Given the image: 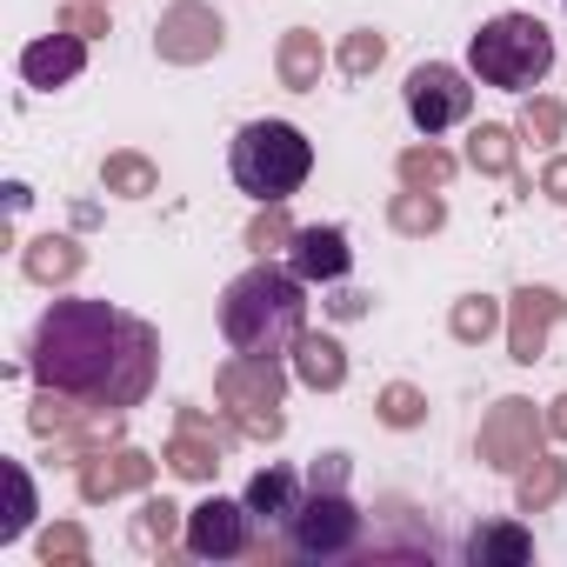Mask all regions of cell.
I'll return each instance as SVG.
<instances>
[{
	"label": "cell",
	"mask_w": 567,
	"mask_h": 567,
	"mask_svg": "<svg viewBox=\"0 0 567 567\" xmlns=\"http://www.w3.org/2000/svg\"><path fill=\"white\" fill-rule=\"evenodd\" d=\"M247 514L260 520V527H288L295 514H301V501H308V467H288V461H267V467H254V481H247Z\"/></svg>",
	"instance_id": "obj_16"
},
{
	"label": "cell",
	"mask_w": 567,
	"mask_h": 567,
	"mask_svg": "<svg viewBox=\"0 0 567 567\" xmlns=\"http://www.w3.org/2000/svg\"><path fill=\"white\" fill-rule=\"evenodd\" d=\"M161 467H167L161 454H147L134 441H114V447H101L74 467V494H81V507H107L121 494H147L161 481Z\"/></svg>",
	"instance_id": "obj_10"
},
{
	"label": "cell",
	"mask_w": 567,
	"mask_h": 567,
	"mask_svg": "<svg viewBox=\"0 0 567 567\" xmlns=\"http://www.w3.org/2000/svg\"><path fill=\"white\" fill-rule=\"evenodd\" d=\"M227 48V14L214 0H167L154 14V61L161 68H207Z\"/></svg>",
	"instance_id": "obj_9"
},
{
	"label": "cell",
	"mask_w": 567,
	"mask_h": 567,
	"mask_svg": "<svg viewBox=\"0 0 567 567\" xmlns=\"http://www.w3.org/2000/svg\"><path fill=\"white\" fill-rule=\"evenodd\" d=\"M220 341L240 354H280L288 361L295 341L308 334V280L280 260H254L247 274H234L220 288Z\"/></svg>",
	"instance_id": "obj_2"
},
{
	"label": "cell",
	"mask_w": 567,
	"mask_h": 567,
	"mask_svg": "<svg viewBox=\"0 0 567 567\" xmlns=\"http://www.w3.org/2000/svg\"><path fill=\"white\" fill-rule=\"evenodd\" d=\"M101 187L114 200H154L161 194V161L141 154V147H114V154H101Z\"/></svg>",
	"instance_id": "obj_23"
},
{
	"label": "cell",
	"mask_w": 567,
	"mask_h": 567,
	"mask_svg": "<svg viewBox=\"0 0 567 567\" xmlns=\"http://www.w3.org/2000/svg\"><path fill=\"white\" fill-rule=\"evenodd\" d=\"M288 368H295V381H301L308 394H341V388H348V348H341V334H328V328H308V334L295 341Z\"/></svg>",
	"instance_id": "obj_19"
},
{
	"label": "cell",
	"mask_w": 567,
	"mask_h": 567,
	"mask_svg": "<svg viewBox=\"0 0 567 567\" xmlns=\"http://www.w3.org/2000/svg\"><path fill=\"white\" fill-rule=\"evenodd\" d=\"M54 28H68V34H81V41H107V34H114V14H107V0H68Z\"/></svg>",
	"instance_id": "obj_36"
},
{
	"label": "cell",
	"mask_w": 567,
	"mask_h": 567,
	"mask_svg": "<svg viewBox=\"0 0 567 567\" xmlns=\"http://www.w3.org/2000/svg\"><path fill=\"white\" fill-rule=\"evenodd\" d=\"M374 315V295L348 288V280H334V295H328V321H368Z\"/></svg>",
	"instance_id": "obj_38"
},
{
	"label": "cell",
	"mask_w": 567,
	"mask_h": 567,
	"mask_svg": "<svg viewBox=\"0 0 567 567\" xmlns=\"http://www.w3.org/2000/svg\"><path fill=\"white\" fill-rule=\"evenodd\" d=\"M461 167H467V161H461V154H447V147H441V141H427V134H421L414 147H401V154H394V181H401V187H441V194H447V181H454Z\"/></svg>",
	"instance_id": "obj_26"
},
{
	"label": "cell",
	"mask_w": 567,
	"mask_h": 567,
	"mask_svg": "<svg viewBox=\"0 0 567 567\" xmlns=\"http://www.w3.org/2000/svg\"><path fill=\"white\" fill-rule=\"evenodd\" d=\"M374 421L394 427V434L427 427V388H414V381H388V388L374 394Z\"/></svg>",
	"instance_id": "obj_33"
},
{
	"label": "cell",
	"mask_w": 567,
	"mask_h": 567,
	"mask_svg": "<svg viewBox=\"0 0 567 567\" xmlns=\"http://www.w3.org/2000/svg\"><path fill=\"white\" fill-rule=\"evenodd\" d=\"M81 414H87V401H81V394L34 388V401H28V434H41V441H61V434H74V427H81Z\"/></svg>",
	"instance_id": "obj_31"
},
{
	"label": "cell",
	"mask_w": 567,
	"mask_h": 567,
	"mask_svg": "<svg viewBox=\"0 0 567 567\" xmlns=\"http://www.w3.org/2000/svg\"><path fill=\"white\" fill-rule=\"evenodd\" d=\"M0 481H8V514H0V547H14V540L34 527L41 501H34V474H28V461H0Z\"/></svg>",
	"instance_id": "obj_29"
},
{
	"label": "cell",
	"mask_w": 567,
	"mask_h": 567,
	"mask_svg": "<svg viewBox=\"0 0 567 567\" xmlns=\"http://www.w3.org/2000/svg\"><path fill=\"white\" fill-rule=\"evenodd\" d=\"M514 127H520V141H527V147L554 154V147H560V134H567V101L534 87V94L520 101V121H514Z\"/></svg>",
	"instance_id": "obj_30"
},
{
	"label": "cell",
	"mask_w": 567,
	"mask_h": 567,
	"mask_svg": "<svg viewBox=\"0 0 567 567\" xmlns=\"http://www.w3.org/2000/svg\"><path fill=\"white\" fill-rule=\"evenodd\" d=\"M295 560H348V554H361V540H368V514H361V501L348 494V487H308V501H301V514L280 527Z\"/></svg>",
	"instance_id": "obj_6"
},
{
	"label": "cell",
	"mask_w": 567,
	"mask_h": 567,
	"mask_svg": "<svg viewBox=\"0 0 567 567\" xmlns=\"http://www.w3.org/2000/svg\"><path fill=\"white\" fill-rule=\"evenodd\" d=\"M381 61H388V34L381 28H354L334 48V74L341 81H368V74H381Z\"/></svg>",
	"instance_id": "obj_34"
},
{
	"label": "cell",
	"mask_w": 567,
	"mask_h": 567,
	"mask_svg": "<svg viewBox=\"0 0 567 567\" xmlns=\"http://www.w3.org/2000/svg\"><path fill=\"white\" fill-rule=\"evenodd\" d=\"M41 567H87L94 560V534L81 527V520H54V527H41Z\"/></svg>",
	"instance_id": "obj_35"
},
{
	"label": "cell",
	"mask_w": 567,
	"mask_h": 567,
	"mask_svg": "<svg viewBox=\"0 0 567 567\" xmlns=\"http://www.w3.org/2000/svg\"><path fill=\"white\" fill-rule=\"evenodd\" d=\"M121 348H127V315L114 301L54 295V308L28 334V374L41 388H61V394H81V401L107 408V388L121 374Z\"/></svg>",
	"instance_id": "obj_1"
},
{
	"label": "cell",
	"mask_w": 567,
	"mask_h": 567,
	"mask_svg": "<svg viewBox=\"0 0 567 567\" xmlns=\"http://www.w3.org/2000/svg\"><path fill=\"white\" fill-rule=\"evenodd\" d=\"M560 501H567V461L540 447V454L514 474V514H547V507H560Z\"/></svg>",
	"instance_id": "obj_25"
},
{
	"label": "cell",
	"mask_w": 567,
	"mask_h": 567,
	"mask_svg": "<svg viewBox=\"0 0 567 567\" xmlns=\"http://www.w3.org/2000/svg\"><path fill=\"white\" fill-rule=\"evenodd\" d=\"M220 434H200V427H174L167 434V447H161V461H167V474L174 481H194V487H214V474H220Z\"/></svg>",
	"instance_id": "obj_22"
},
{
	"label": "cell",
	"mask_w": 567,
	"mask_h": 567,
	"mask_svg": "<svg viewBox=\"0 0 567 567\" xmlns=\"http://www.w3.org/2000/svg\"><path fill=\"white\" fill-rule=\"evenodd\" d=\"M560 315H567V295L547 288V280H527V288H514V295H507V361H514V368L547 361V341H554Z\"/></svg>",
	"instance_id": "obj_12"
},
{
	"label": "cell",
	"mask_w": 567,
	"mask_h": 567,
	"mask_svg": "<svg viewBox=\"0 0 567 567\" xmlns=\"http://www.w3.org/2000/svg\"><path fill=\"white\" fill-rule=\"evenodd\" d=\"M154 381H161V334H154V321L127 315V348H121V374L107 388V408H141L154 394Z\"/></svg>",
	"instance_id": "obj_15"
},
{
	"label": "cell",
	"mask_w": 567,
	"mask_h": 567,
	"mask_svg": "<svg viewBox=\"0 0 567 567\" xmlns=\"http://www.w3.org/2000/svg\"><path fill=\"white\" fill-rule=\"evenodd\" d=\"M348 481H354V454L348 447H328V454L308 461V487H348Z\"/></svg>",
	"instance_id": "obj_37"
},
{
	"label": "cell",
	"mask_w": 567,
	"mask_h": 567,
	"mask_svg": "<svg viewBox=\"0 0 567 567\" xmlns=\"http://www.w3.org/2000/svg\"><path fill=\"white\" fill-rule=\"evenodd\" d=\"M547 447V408H534L527 394H501L487 414H481V427H474V461L487 467V474H520L534 454Z\"/></svg>",
	"instance_id": "obj_7"
},
{
	"label": "cell",
	"mask_w": 567,
	"mask_h": 567,
	"mask_svg": "<svg viewBox=\"0 0 567 567\" xmlns=\"http://www.w3.org/2000/svg\"><path fill=\"white\" fill-rule=\"evenodd\" d=\"M288 381H295V368L280 361V354H240L234 348L214 368V394H220V408L234 414V427L247 441H280V434H288V414H280Z\"/></svg>",
	"instance_id": "obj_5"
},
{
	"label": "cell",
	"mask_w": 567,
	"mask_h": 567,
	"mask_svg": "<svg viewBox=\"0 0 567 567\" xmlns=\"http://www.w3.org/2000/svg\"><path fill=\"white\" fill-rule=\"evenodd\" d=\"M254 514H247V501H227V494H207V501H194L187 507V527H181V547L194 554V560H240V554H254Z\"/></svg>",
	"instance_id": "obj_11"
},
{
	"label": "cell",
	"mask_w": 567,
	"mask_h": 567,
	"mask_svg": "<svg viewBox=\"0 0 567 567\" xmlns=\"http://www.w3.org/2000/svg\"><path fill=\"white\" fill-rule=\"evenodd\" d=\"M328 68H334V54L321 48L315 28H288V34L274 41V74H280V87H288V94H315Z\"/></svg>",
	"instance_id": "obj_20"
},
{
	"label": "cell",
	"mask_w": 567,
	"mask_h": 567,
	"mask_svg": "<svg viewBox=\"0 0 567 567\" xmlns=\"http://www.w3.org/2000/svg\"><path fill=\"white\" fill-rule=\"evenodd\" d=\"M461 560H467V567H527V560H534V527L514 520V514L474 520L467 540H461Z\"/></svg>",
	"instance_id": "obj_17"
},
{
	"label": "cell",
	"mask_w": 567,
	"mask_h": 567,
	"mask_svg": "<svg viewBox=\"0 0 567 567\" xmlns=\"http://www.w3.org/2000/svg\"><path fill=\"white\" fill-rule=\"evenodd\" d=\"M388 227H394L401 240H434V234L447 227L441 187H401V194H388Z\"/></svg>",
	"instance_id": "obj_24"
},
{
	"label": "cell",
	"mask_w": 567,
	"mask_h": 567,
	"mask_svg": "<svg viewBox=\"0 0 567 567\" xmlns=\"http://www.w3.org/2000/svg\"><path fill=\"white\" fill-rule=\"evenodd\" d=\"M28 200H34V187H28V181H8V214H21Z\"/></svg>",
	"instance_id": "obj_41"
},
{
	"label": "cell",
	"mask_w": 567,
	"mask_h": 567,
	"mask_svg": "<svg viewBox=\"0 0 567 567\" xmlns=\"http://www.w3.org/2000/svg\"><path fill=\"white\" fill-rule=\"evenodd\" d=\"M295 214H288V200H267L254 220H247V234H240V247L254 254V260H274V254H288V240H295Z\"/></svg>",
	"instance_id": "obj_32"
},
{
	"label": "cell",
	"mask_w": 567,
	"mask_h": 567,
	"mask_svg": "<svg viewBox=\"0 0 567 567\" xmlns=\"http://www.w3.org/2000/svg\"><path fill=\"white\" fill-rule=\"evenodd\" d=\"M107 8H114V0H107Z\"/></svg>",
	"instance_id": "obj_42"
},
{
	"label": "cell",
	"mask_w": 567,
	"mask_h": 567,
	"mask_svg": "<svg viewBox=\"0 0 567 567\" xmlns=\"http://www.w3.org/2000/svg\"><path fill=\"white\" fill-rule=\"evenodd\" d=\"M520 127H507V121H481V127H467V147H461V161L481 174V181H514L520 174Z\"/></svg>",
	"instance_id": "obj_21"
},
{
	"label": "cell",
	"mask_w": 567,
	"mask_h": 567,
	"mask_svg": "<svg viewBox=\"0 0 567 567\" xmlns=\"http://www.w3.org/2000/svg\"><path fill=\"white\" fill-rule=\"evenodd\" d=\"M560 8H567V0H560Z\"/></svg>",
	"instance_id": "obj_43"
},
{
	"label": "cell",
	"mask_w": 567,
	"mask_h": 567,
	"mask_svg": "<svg viewBox=\"0 0 567 567\" xmlns=\"http://www.w3.org/2000/svg\"><path fill=\"white\" fill-rule=\"evenodd\" d=\"M181 527H187V507H174L167 494H147L141 514H134V527H127V540H134L141 554H167V547L181 540Z\"/></svg>",
	"instance_id": "obj_28"
},
{
	"label": "cell",
	"mask_w": 567,
	"mask_h": 567,
	"mask_svg": "<svg viewBox=\"0 0 567 567\" xmlns=\"http://www.w3.org/2000/svg\"><path fill=\"white\" fill-rule=\"evenodd\" d=\"M467 74L501 94H534L554 74V34L540 14H494L467 34Z\"/></svg>",
	"instance_id": "obj_4"
},
{
	"label": "cell",
	"mask_w": 567,
	"mask_h": 567,
	"mask_svg": "<svg viewBox=\"0 0 567 567\" xmlns=\"http://www.w3.org/2000/svg\"><path fill=\"white\" fill-rule=\"evenodd\" d=\"M534 187H540V200L567 207V154H560V147L547 154V167H540V181H534Z\"/></svg>",
	"instance_id": "obj_39"
},
{
	"label": "cell",
	"mask_w": 567,
	"mask_h": 567,
	"mask_svg": "<svg viewBox=\"0 0 567 567\" xmlns=\"http://www.w3.org/2000/svg\"><path fill=\"white\" fill-rule=\"evenodd\" d=\"M227 174L234 187L267 207V200H295L315 174V141L295 127V121H247L234 141H227Z\"/></svg>",
	"instance_id": "obj_3"
},
{
	"label": "cell",
	"mask_w": 567,
	"mask_h": 567,
	"mask_svg": "<svg viewBox=\"0 0 567 567\" xmlns=\"http://www.w3.org/2000/svg\"><path fill=\"white\" fill-rule=\"evenodd\" d=\"M87 48H94V41H81V34H68V28L28 41V48H21V81H28L34 94H61V87H74V81L87 74Z\"/></svg>",
	"instance_id": "obj_14"
},
{
	"label": "cell",
	"mask_w": 567,
	"mask_h": 567,
	"mask_svg": "<svg viewBox=\"0 0 567 567\" xmlns=\"http://www.w3.org/2000/svg\"><path fill=\"white\" fill-rule=\"evenodd\" d=\"M401 107H408L414 134L441 141L447 127H461V121L474 114V81H467V68H454V61H421V68H408V81H401Z\"/></svg>",
	"instance_id": "obj_8"
},
{
	"label": "cell",
	"mask_w": 567,
	"mask_h": 567,
	"mask_svg": "<svg viewBox=\"0 0 567 567\" xmlns=\"http://www.w3.org/2000/svg\"><path fill=\"white\" fill-rule=\"evenodd\" d=\"M288 267L308 280V288H334V280L354 274V234L341 220H308L288 240Z\"/></svg>",
	"instance_id": "obj_13"
},
{
	"label": "cell",
	"mask_w": 567,
	"mask_h": 567,
	"mask_svg": "<svg viewBox=\"0 0 567 567\" xmlns=\"http://www.w3.org/2000/svg\"><path fill=\"white\" fill-rule=\"evenodd\" d=\"M447 334H454L461 348H487L494 334H507V301H494V295H454Z\"/></svg>",
	"instance_id": "obj_27"
},
{
	"label": "cell",
	"mask_w": 567,
	"mask_h": 567,
	"mask_svg": "<svg viewBox=\"0 0 567 567\" xmlns=\"http://www.w3.org/2000/svg\"><path fill=\"white\" fill-rule=\"evenodd\" d=\"M547 441H560V447H567V388L547 401Z\"/></svg>",
	"instance_id": "obj_40"
},
{
	"label": "cell",
	"mask_w": 567,
	"mask_h": 567,
	"mask_svg": "<svg viewBox=\"0 0 567 567\" xmlns=\"http://www.w3.org/2000/svg\"><path fill=\"white\" fill-rule=\"evenodd\" d=\"M21 274L34 280V288H74V280L87 274V247H81V234H34V240H21Z\"/></svg>",
	"instance_id": "obj_18"
}]
</instances>
